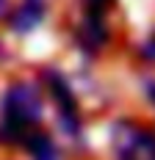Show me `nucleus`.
<instances>
[{
	"mask_svg": "<svg viewBox=\"0 0 155 160\" xmlns=\"http://www.w3.org/2000/svg\"><path fill=\"white\" fill-rule=\"evenodd\" d=\"M114 160H155V130L136 122H116L111 127Z\"/></svg>",
	"mask_w": 155,
	"mask_h": 160,
	"instance_id": "3",
	"label": "nucleus"
},
{
	"mask_svg": "<svg viewBox=\"0 0 155 160\" xmlns=\"http://www.w3.org/2000/svg\"><path fill=\"white\" fill-rule=\"evenodd\" d=\"M6 11H8V0H0V17L6 14Z\"/></svg>",
	"mask_w": 155,
	"mask_h": 160,
	"instance_id": "10",
	"label": "nucleus"
},
{
	"mask_svg": "<svg viewBox=\"0 0 155 160\" xmlns=\"http://www.w3.org/2000/svg\"><path fill=\"white\" fill-rule=\"evenodd\" d=\"M42 94L31 83H14L0 99V144H25L42 122Z\"/></svg>",
	"mask_w": 155,
	"mask_h": 160,
	"instance_id": "1",
	"label": "nucleus"
},
{
	"mask_svg": "<svg viewBox=\"0 0 155 160\" xmlns=\"http://www.w3.org/2000/svg\"><path fill=\"white\" fill-rule=\"evenodd\" d=\"M45 11H47L45 0H22V6L11 14L8 25H11L14 33H31L33 28H39V22L45 19Z\"/></svg>",
	"mask_w": 155,
	"mask_h": 160,
	"instance_id": "5",
	"label": "nucleus"
},
{
	"mask_svg": "<svg viewBox=\"0 0 155 160\" xmlns=\"http://www.w3.org/2000/svg\"><path fill=\"white\" fill-rule=\"evenodd\" d=\"M83 3V14L92 17H105L114 8V0H80Z\"/></svg>",
	"mask_w": 155,
	"mask_h": 160,
	"instance_id": "7",
	"label": "nucleus"
},
{
	"mask_svg": "<svg viewBox=\"0 0 155 160\" xmlns=\"http://www.w3.org/2000/svg\"><path fill=\"white\" fill-rule=\"evenodd\" d=\"M78 44L86 55H97L100 50L105 47L108 42V25H105V17H92V14H83L80 25H78L75 33Z\"/></svg>",
	"mask_w": 155,
	"mask_h": 160,
	"instance_id": "4",
	"label": "nucleus"
},
{
	"mask_svg": "<svg viewBox=\"0 0 155 160\" xmlns=\"http://www.w3.org/2000/svg\"><path fill=\"white\" fill-rule=\"evenodd\" d=\"M144 88H147V97H150V102L155 105V80H147V83H144Z\"/></svg>",
	"mask_w": 155,
	"mask_h": 160,
	"instance_id": "9",
	"label": "nucleus"
},
{
	"mask_svg": "<svg viewBox=\"0 0 155 160\" xmlns=\"http://www.w3.org/2000/svg\"><path fill=\"white\" fill-rule=\"evenodd\" d=\"M42 83H45L47 94L53 97L56 108H58V124H61L64 135H69L72 141H80L83 132V122H80V105L75 99V91L69 86V80L64 78L58 69H45L42 72Z\"/></svg>",
	"mask_w": 155,
	"mask_h": 160,
	"instance_id": "2",
	"label": "nucleus"
},
{
	"mask_svg": "<svg viewBox=\"0 0 155 160\" xmlns=\"http://www.w3.org/2000/svg\"><path fill=\"white\" fill-rule=\"evenodd\" d=\"M139 55L144 58V61L155 64V33H152V36H150V39H147V42H144V44L139 47Z\"/></svg>",
	"mask_w": 155,
	"mask_h": 160,
	"instance_id": "8",
	"label": "nucleus"
},
{
	"mask_svg": "<svg viewBox=\"0 0 155 160\" xmlns=\"http://www.w3.org/2000/svg\"><path fill=\"white\" fill-rule=\"evenodd\" d=\"M25 146H28L33 160H61L56 141L47 132H42V130H33L31 135H28V141H25Z\"/></svg>",
	"mask_w": 155,
	"mask_h": 160,
	"instance_id": "6",
	"label": "nucleus"
}]
</instances>
